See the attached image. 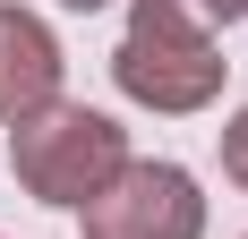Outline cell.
Instances as JSON below:
<instances>
[{"label": "cell", "mask_w": 248, "mask_h": 239, "mask_svg": "<svg viewBox=\"0 0 248 239\" xmlns=\"http://www.w3.org/2000/svg\"><path fill=\"white\" fill-rule=\"evenodd\" d=\"M214 77H223V60L188 34V17H180L171 0H146V9H137V34H128V51H120V86L137 103L188 111V103L214 94Z\"/></svg>", "instance_id": "1"}, {"label": "cell", "mask_w": 248, "mask_h": 239, "mask_svg": "<svg viewBox=\"0 0 248 239\" xmlns=\"http://www.w3.org/2000/svg\"><path fill=\"white\" fill-rule=\"evenodd\" d=\"M17 171L51 205H77V196H94L120 171V128L94 120V111H51L34 128H17Z\"/></svg>", "instance_id": "2"}, {"label": "cell", "mask_w": 248, "mask_h": 239, "mask_svg": "<svg viewBox=\"0 0 248 239\" xmlns=\"http://www.w3.org/2000/svg\"><path fill=\"white\" fill-rule=\"evenodd\" d=\"M86 231L94 239H197V188H188V171L146 163L86 214Z\"/></svg>", "instance_id": "3"}, {"label": "cell", "mask_w": 248, "mask_h": 239, "mask_svg": "<svg viewBox=\"0 0 248 239\" xmlns=\"http://www.w3.org/2000/svg\"><path fill=\"white\" fill-rule=\"evenodd\" d=\"M60 86V51L34 17L0 9V111H34V103Z\"/></svg>", "instance_id": "4"}, {"label": "cell", "mask_w": 248, "mask_h": 239, "mask_svg": "<svg viewBox=\"0 0 248 239\" xmlns=\"http://www.w3.org/2000/svg\"><path fill=\"white\" fill-rule=\"evenodd\" d=\"M223 163H231V171L248 179V111H240V128H231V145H223Z\"/></svg>", "instance_id": "5"}, {"label": "cell", "mask_w": 248, "mask_h": 239, "mask_svg": "<svg viewBox=\"0 0 248 239\" xmlns=\"http://www.w3.org/2000/svg\"><path fill=\"white\" fill-rule=\"evenodd\" d=\"M197 9H214V17H240V9H248V0H197Z\"/></svg>", "instance_id": "6"}, {"label": "cell", "mask_w": 248, "mask_h": 239, "mask_svg": "<svg viewBox=\"0 0 248 239\" xmlns=\"http://www.w3.org/2000/svg\"><path fill=\"white\" fill-rule=\"evenodd\" d=\"M69 9H94V0H69Z\"/></svg>", "instance_id": "7"}]
</instances>
